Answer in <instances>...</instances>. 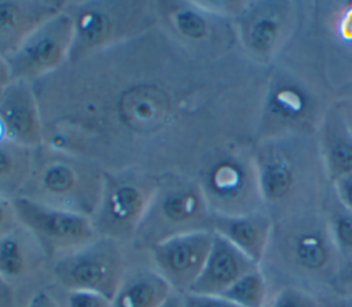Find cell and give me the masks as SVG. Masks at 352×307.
<instances>
[{
  "mask_svg": "<svg viewBox=\"0 0 352 307\" xmlns=\"http://www.w3.org/2000/svg\"><path fill=\"white\" fill-rule=\"evenodd\" d=\"M212 215L264 211L252 149L221 146L208 154L195 178Z\"/></svg>",
  "mask_w": 352,
  "mask_h": 307,
  "instance_id": "obj_6",
  "label": "cell"
},
{
  "mask_svg": "<svg viewBox=\"0 0 352 307\" xmlns=\"http://www.w3.org/2000/svg\"><path fill=\"white\" fill-rule=\"evenodd\" d=\"M183 307H239L223 296H209L192 292L180 293Z\"/></svg>",
  "mask_w": 352,
  "mask_h": 307,
  "instance_id": "obj_28",
  "label": "cell"
},
{
  "mask_svg": "<svg viewBox=\"0 0 352 307\" xmlns=\"http://www.w3.org/2000/svg\"><path fill=\"white\" fill-rule=\"evenodd\" d=\"M14 289L0 279V307H14Z\"/></svg>",
  "mask_w": 352,
  "mask_h": 307,
  "instance_id": "obj_35",
  "label": "cell"
},
{
  "mask_svg": "<svg viewBox=\"0 0 352 307\" xmlns=\"http://www.w3.org/2000/svg\"><path fill=\"white\" fill-rule=\"evenodd\" d=\"M66 11L73 21V63L138 36L157 21L154 1L142 0L67 1Z\"/></svg>",
  "mask_w": 352,
  "mask_h": 307,
  "instance_id": "obj_5",
  "label": "cell"
},
{
  "mask_svg": "<svg viewBox=\"0 0 352 307\" xmlns=\"http://www.w3.org/2000/svg\"><path fill=\"white\" fill-rule=\"evenodd\" d=\"M36 149L8 139L0 140V195L15 198L32 173Z\"/></svg>",
  "mask_w": 352,
  "mask_h": 307,
  "instance_id": "obj_23",
  "label": "cell"
},
{
  "mask_svg": "<svg viewBox=\"0 0 352 307\" xmlns=\"http://www.w3.org/2000/svg\"><path fill=\"white\" fill-rule=\"evenodd\" d=\"M342 264L322 208L282 216L272 223L261 270L318 296L329 295ZM286 286V285H285Z\"/></svg>",
  "mask_w": 352,
  "mask_h": 307,
  "instance_id": "obj_2",
  "label": "cell"
},
{
  "mask_svg": "<svg viewBox=\"0 0 352 307\" xmlns=\"http://www.w3.org/2000/svg\"><path fill=\"white\" fill-rule=\"evenodd\" d=\"M12 81L11 78V73H10V67L7 61L0 55V98L4 94V91L7 89V87L10 85V83Z\"/></svg>",
  "mask_w": 352,
  "mask_h": 307,
  "instance_id": "obj_36",
  "label": "cell"
},
{
  "mask_svg": "<svg viewBox=\"0 0 352 307\" xmlns=\"http://www.w3.org/2000/svg\"><path fill=\"white\" fill-rule=\"evenodd\" d=\"M272 288L261 267L242 275L221 296L239 307H265Z\"/></svg>",
  "mask_w": 352,
  "mask_h": 307,
  "instance_id": "obj_24",
  "label": "cell"
},
{
  "mask_svg": "<svg viewBox=\"0 0 352 307\" xmlns=\"http://www.w3.org/2000/svg\"><path fill=\"white\" fill-rule=\"evenodd\" d=\"M172 293L153 266L128 267L111 303L113 307H161Z\"/></svg>",
  "mask_w": 352,
  "mask_h": 307,
  "instance_id": "obj_21",
  "label": "cell"
},
{
  "mask_svg": "<svg viewBox=\"0 0 352 307\" xmlns=\"http://www.w3.org/2000/svg\"><path fill=\"white\" fill-rule=\"evenodd\" d=\"M329 295L352 296V257L341 264Z\"/></svg>",
  "mask_w": 352,
  "mask_h": 307,
  "instance_id": "obj_30",
  "label": "cell"
},
{
  "mask_svg": "<svg viewBox=\"0 0 352 307\" xmlns=\"http://www.w3.org/2000/svg\"><path fill=\"white\" fill-rule=\"evenodd\" d=\"M329 106H323L319 88L311 78L294 69H274L263 96L257 139L285 134H316Z\"/></svg>",
  "mask_w": 352,
  "mask_h": 307,
  "instance_id": "obj_7",
  "label": "cell"
},
{
  "mask_svg": "<svg viewBox=\"0 0 352 307\" xmlns=\"http://www.w3.org/2000/svg\"><path fill=\"white\" fill-rule=\"evenodd\" d=\"M157 21L183 44L204 54H214L236 39L234 22L214 15L197 4L195 0L154 1Z\"/></svg>",
  "mask_w": 352,
  "mask_h": 307,
  "instance_id": "obj_13",
  "label": "cell"
},
{
  "mask_svg": "<svg viewBox=\"0 0 352 307\" xmlns=\"http://www.w3.org/2000/svg\"><path fill=\"white\" fill-rule=\"evenodd\" d=\"M265 307H322L320 299L314 292L286 285L272 290Z\"/></svg>",
  "mask_w": 352,
  "mask_h": 307,
  "instance_id": "obj_26",
  "label": "cell"
},
{
  "mask_svg": "<svg viewBox=\"0 0 352 307\" xmlns=\"http://www.w3.org/2000/svg\"><path fill=\"white\" fill-rule=\"evenodd\" d=\"M331 191L345 208L352 211V173L333 180Z\"/></svg>",
  "mask_w": 352,
  "mask_h": 307,
  "instance_id": "obj_31",
  "label": "cell"
},
{
  "mask_svg": "<svg viewBox=\"0 0 352 307\" xmlns=\"http://www.w3.org/2000/svg\"><path fill=\"white\" fill-rule=\"evenodd\" d=\"M59 303L60 307H113L111 300L100 295L80 290H62V300Z\"/></svg>",
  "mask_w": 352,
  "mask_h": 307,
  "instance_id": "obj_27",
  "label": "cell"
},
{
  "mask_svg": "<svg viewBox=\"0 0 352 307\" xmlns=\"http://www.w3.org/2000/svg\"><path fill=\"white\" fill-rule=\"evenodd\" d=\"M322 307H352V296L324 295L319 296Z\"/></svg>",
  "mask_w": 352,
  "mask_h": 307,
  "instance_id": "obj_34",
  "label": "cell"
},
{
  "mask_svg": "<svg viewBox=\"0 0 352 307\" xmlns=\"http://www.w3.org/2000/svg\"><path fill=\"white\" fill-rule=\"evenodd\" d=\"M333 241L342 257V263L352 257V211L345 208L331 191L322 205Z\"/></svg>",
  "mask_w": 352,
  "mask_h": 307,
  "instance_id": "obj_25",
  "label": "cell"
},
{
  "mask_svg": "<svg viewBox=\"0 0 352 307\" xmlns=\"http://www.w3.org/2000/svg\"><path fill=\"white\" fill-rule=\"evenodd\" d=\"M74 32L66 8L38 26L7 59L11 78L30 83L52 73L69 61Z\"/></svg>",
  "mask_w": 352,
  "mask_h": 307,
  "instance_id": "obj_12",
  "label": "cell"
},
{
  "mask_svg": "<svg viewBox=\"0 0 352 307\" xmlns=\"http://www.w3.org/2000/svg\"><path fill=\"white\" fill-rule=\"evenodd\" d=\"M338 110L341 112L348 128L352 132V85L344 91L342 95L334 99Z\"/></svg>",
  "mask_w": 352,
  "mask_h": 307,
  "instance_id": "obj_33",
  "label": "cell"
},
{
  "mask_svg": "<svg viewBox=\"0 0 352 307\" xmlns=\"http://www.w3.org/2000/svg\"><path fill=\"white\" fill-rule=\"evenodd\" d=\"M213 215L195 178L165 175L131 242L139 252H147L157 244L176 235L213 231Z\"/></svg>",
  "mask_w": 352,
  "mask_h": 307,
  "instance_id": "obj_4",
  "label": "cell"
},
{
  "mask_svg": "<svg viewBox=\"0 0 352 307\" xmlns=\"http://www.w3.org/2000/svg\"><path fill=\"white\" fill-rule=\"evenodd\" d=\"M19 223L36 240L50 263L98 237L91 218L25 197L12 198Z\"/></svg>",
  "mask_w": 352,
  "mask_h": 307,
  "instance_id": "obj_11",
  "label": "cell"
},
{
  "mask_svg": "<svg viewBox=\"0 0 352 307\" xmlns=\"http://www.w3.org/2000/svg\"><path fill=\"white\" fill-rule=\"evenodd\" d=\"M3 139H6V135H4V129H3V125H1V123H0V140H3Z\"/></svg>",
  "mask_w": 352,
  "mask_h": 307,
  "instance_id": "obj_38",
  "label": "cell"
},
{
  "mask_svg": "<svg viewBox=\"0 0 352 307\" xmlns=\"http://www.w3.org/2000/svg\"><path fill=\"white\" fill-rule=\"evenodd\" d=\"M160 178L139 169L104 172L102 194L91 216L96 234L131 245Z\"/></svg>",
  "mask_w": 352,
  "mask_h": 307,
  "instance_id": "obj_8",
  "label": "cell"
},
{
  "mask_svg": "<svg viewBox=\"0 0 352 307\" xmlns=\"http://www.w3.org/2000/svg\"><path fill=\"white\" fill-rule=\"evenodd\" d=\"M104 171L92 161L60 149L37 147L32 173L18 197L92 216L103 187Z\"/></svg>",
  "mask_w": 352,
  "mask_h": 307,
  "instance_id": "obj_3",
  "label": "cell"
},
{
  "mask_svg": "<svg viewBox=\"0 0 352 307\" xmlns=\"http://www.w3.org/2000/svg\"><path fill=\"white\" fill-rule=\"evenodd\" d=\"M66 0H0V55L7 61L45 21L66 8Z\"/></svg>",
  "mask_w": 352,
  "mask_h": 307,
  "instance_id": "obj_16",
  "label": "cell"
},
{
  "mask_svg": "<svg viewBox=\"0 0 352 307\" xmlns=\"http://www.w3.org/2000/svg\"><path fill=\"white\" fill-rule=\"evenodd\" d=\"M212 240L213 231H195L165 240L148 251L153 267L173 292L186 293L204 268Z\"/></svg>",
  "mask_w": 352,
  "mask_h": 307,
  "instance_id": "obj_14",
  "label": "cell"
},
{
  "mask_svg": "<svg viewBox=\"0 0 352 307\" xmlns=\"http://www.w3.org/2000/svg\"><path fill=\"white\" fill-rule=\"evenodd\" d=\"M23 307H60L58 297L47 289L34 290Z\"/></svg>",
  "mask_w": 352,
  "mask_h": 307,
  "instance_id": "obj_32",
  "label": "cell"
},
{
  "mask_svg": "<svg viewBox=\"0 0 352 307\" xmlns=\"http://www.w3.org/2000/svg\"><path fill=\"white\" fill-rule=\"evenodd\" d=\"M300 3L264 0L246 1L243 10L232 21L236 40L254 61H274L297 32Z\"/></svg>",
  "mask_w": 352,
  "mask_h": 307,
  "instance_id": "obj_10",
  "label": "cell"
},
{
  "mask_svg": "<svg viewBox=\"0 0 352 307\" xmlns=\"http://www.w3.org/2000/svg\"><path fill=\"white\" fill-rule=\"evenodd\" d=\"M21 226L12 198L0 195V238Z\"/></svg>",
  "mask_w": 352,
  "mask_h": 307,
  "instance_id": "obj_29",
  "label": "cell"
},
{
  "mask_svg": "<svg viewBox=\"0 0 352 307\" xmlns=\"http://www.w3.org/2000/svg\"><path fill=\"white\" fill-rule=\"evenodd\" d=\"M128 270L125 244L96 237L87 245L51 263L60 290H80L113 300Z\"/></svg>",
  "mask_w": 352,
  "mask_h": 307,
  "instance_id": "obj_9",
  "label": "cell"
},
{
  "mask_svg": "<svg viewBox=\"0 0 352 307\" xmlns=\"http://www.w3.org/2000/svg\"><path fill=\"white\" fill-rule=\"evenodd\" d=\"M316 140L330 183L352 173V132L334 100L320 121Z\"/></svg>",
  "mask_w": 352,
  "mask_h": 307,
  "instance_id": "obj_20",
  "label": "cell"
},
{
  "mask_svg": "<svg viewBox=\"0 0 352 307\" xmlns=\"http://www.w3.org/2000/svg\"><path fill=\"white\" fill-rule=\"evenodd\" d=\"M252 156L263 207L272 220L322 208L331 183L316 134H285L257 139L252 146Z\"/></svg>",
  "mask_w": 352,
  "mask_h": 307,
  "instance_id": "obj_1",
  "label": "cell"
},
{
  "mask_svg": "<svg viewBox=\"0 0 352 307\" xmlns=\"http://www.w3.org/2000/svg\"><path fill=\"white\" fill-rule=\"evenodd\" d=\"M161 307H183L182 300H180V293L173 292Z\"/></svg>",
  "mask_w": 352,
  "mask_h": 307,
  "instance_id": "obj_37",
  "label": "cell"
},
{
  "mask_svg": "<svg viewBox=\"0 0 352 307\" xmlns=\"http://www.w3.org/2000/svg\"><path fill=\"white\" fill-rule=\"evenodd\" d=\"M314 12V30L330 50L352 61V0L320 1Z\"/></svg>",
  "mask_w": 352,
  "mask_h": 307,
  "instance_id": "obj_22",
  "label": "cell"
},
{
  "mask_svg": "<svg viewBox=\"0 0 352 307\" xmlns=\"http://www.w3.org/2000/svg\"><path fill=\"white\" fill-rule=\"evenodd\" d=\"M260 267L230 241L213 233L212 246L204 268L188 292L221 296L242 275Z\"/></svg>",
  "mask_w": 352,
  "mask_h": 307,
  "instance_id": "obj_17",
  "label": "cell"
},
{
  "mask_svg": "<svg viewBox=\"0 0 352 307\" xmlns=\"http://www.w3.org/2000/svg\"><path fill=\"white\" fill-rule=\"evenodd\" d=\"M274 220L265 211L238 216L213 215L212 230L236 246L241 252L261 264Z\"/></svg>",
  "mask_w": 352,
  "mask_h": 307,
  "instance_id": "obj_18",
  "label": "cell"
},
{
  "mask_svg": "<svg viewBox=\"0 0 352 307\" xmlns=\"http://www.w3.org/2000/svg\"><path fill=\"white\" fill-rule=\"evenodd\" d=\"M0 123L6 139L37 149L43 142V123L30 83L12 80L0 98Z\"/></svg>",
  "mask_w": 352,
  "mask_h": 307,
  "instance_id": "obj_15",
  "label": "cell"
},
{
  "mask_svg": "<svg viewBox=\"0 0 352 307\" xmlns=\"http://www.w3.org/2000/svg\"><path fill=\"white\" fill-rule=\"evenodd\" d=\"M45 262L50 260L22 226L0 238V279L12 289L33 278Z\"/></svg>",
  "mask_w": 352,
  "mask_h": 307,
  "instance_id": "obj_19",
  "label": "cell"
}]
</instances>
